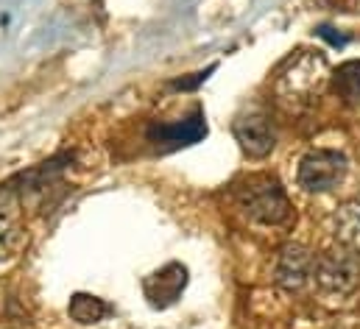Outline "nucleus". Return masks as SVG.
<instances>
[{"label": "nucleus", "mask_w": 360, "mask_h": 329, "mask_svg": "<svg viewBox=\"0 0 360 329\" xmlns=\"http://www.w3.org/2000/svg\"><path fill=\"white\" fill-rule=\"evenodd\" d=\"M335 235L344 246L360 251V193L344 201L335 212Z\"/></svg>", "instance_id": "nucleus-9"}, {"label": "nucleus", "mask_w": 360, "mask_h": 329, "mask_svg": "<svg viewBox=\"0 0 360 329\" xmlns=\"http://www.w3.org/2000/svg\"><path fill=\"white\" fill-rule=\"evenodd\" d=\"M347 170H349V162L344 154L330 151V148H316L302 157L296 181L307 193H330L347 179Z\"/></svg>", "instance_id": "nucleus-4"}, {"label": "nucleus", "mask_w": 360, "mask_h": 329, "mask_svg": "<svg viewBox=\"0 0 360 329\" xmlns=\"http://www.w3.org/2000/svg\"><path fill=\"white\" fill-rule=\"evenodd\" d=\"M232 195H235L238 209L249 221L263 224V226H282L293 215L290 201H288L282 184L274 176H269V173H255V176L238 181Z\"/></svg>", "instance_id": "nucleus-2"}, {"label": "nucleus", "mask_w": 360, "mask_h": 329, "mask_svg": "<svg viewBox=\"0 0 360 329\" xmlns=\"http://www.w3.org/2000/svg\"><path fill=\"white\" fill-rule=\"evenodd\" d=\"M313 265H316V257L310 248L302 243H288L279 248V257L274 265V282L282 290L296 293L313 279Z\"/></svg>", "instance_id": "nucleus-6"}, {"label": "nucleus", "mask_w": 360, "mask_h": 329, "mask_svg": "<svg viewBox=\"0 0 360 329\" xmlns=\"http://www.w3.org/2000/svg\"><path fill=\"white\" fill-rule=\"evenodd\" d=\"M68 316L82 324V327H90V324H98L101 318L109 316V304L98 296H90V293H76L68 304Z\"/></svg>", "instance_id": "nucleus-11"}, {"label": "nucleus", "mask_w": 360, "mask_h": 329, "mask_svg": "<svg viewBox=\"0 0 360 329\" xmlns=\"http://www.w3.org/2000/svg\"><path fill=\"white\" fill-rule=\"evenodd\" d=\"M22 240H25V232H22L20 221L11 212L0 209V262L8 259L11 254H17Z\"/></svg>", "instance_id": "nucleus-12"}, {"label": "nucleus", "mask_w": 360, "mask_h": 329, "mask_svg": "<svg viewBox=\"0 0 360 329\" xmlns=\"http://www.w3.org/2000/svg\"><path fill=\"white\" fill-rule=\"evenodd\" d=\"M232 134L249 160L269 157L276 146V129L266 112H246L232 123Z\"/></svg>", "instance_id": "nucleus-5"}, {"label": "nucleus", "mask_w": 360, "mask_h": 329, "mask_svg": "<svg viewBox=\"0 0 360 329\" xmlns=\"http://www.w3.org/2000/svg\"><path fill=\"white\" fill-rule=\"evenodd\" d=\"M184 285H187V268L181 262H168L165 268L143 279V293L154 307H168L181 296Z\"/></svg>", "instance_id": "nucleus-7"}, {"label": "nucleus", "mask_w": 360, "mask_h": 329, "mask_svg": "<svg viewBox=\"0 0 360 329\" xmlns=\"http://www.w3.org/2000/svg\"><path fill=\"white\" fill-rule=\"evenodd\" d=\"M319 37H321V39H327L333 48H344V45L349 42V37L335 34V28H330V25H321V28H319Z\"/></svg>", "instance_id": "nucleus-13"}, {"label": "nucleus", "mask_w": 360, "mask_h": 329, "mask_svg": "<svg viewBox=\"0 0 360 329\" xmlns=\"http://www.w3.org/2000/svg\"><path fill=\"white\" fill-rule=\"evenodd\" d=\"M333 89L347 106L360 109V59L341 65L333 73Z\"/></svg>", "instance_id": "nucleus-10"}, {"label": "nucleus", "mask_w": 360, "mask_h": 329, "mask_svg": "<svg viewBox=\"0 0 360 329\" xmlns=\"http://www.w3.org/2000/svg\"><path fill=\"white\" fill-rule=\"evenodd\" d=\"M313 279L327 296H352L360 288V251L344 243L327 248L316 257Z\"/></svg>", "instance_id": "nucleus-3"}, {"label": "nucleus", "mask_w": 360, "mask_h": 329, "mask_svg": "<svg viewBox=\"0 0 360 329\" xmlns=\"http://www.w3.org/2000/svg\"><path fill=\"white\" fill-rule=\"evenodd\" d=\"M327 59L319 51H296L276 73L274 95L288 112H302L319 101L330 82Z\"/></svg>", "instance_id": "nucleus-1"}, {"label": "nucleus", "mask_w": 360, "mask_h": 329, "mask_svg": "<svg viewBox=\"0 0 360 329\" xmlns=\"http://www.w3.org/2000/svg\"><path fill=\"white\" fill-rule=\"evenodd\" d=\"M201 137H207L204 112H193L184 120L162 123V126H154L148 131V140L157 143V146H162V148H187V146H195Z\"/></svg>", "instance_id": "nucleus-8"}]
</instances>
